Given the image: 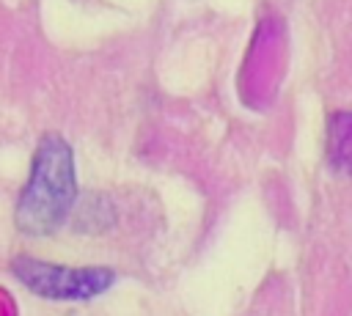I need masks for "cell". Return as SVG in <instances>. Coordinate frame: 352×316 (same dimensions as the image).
<instances>
[{
	"mask_svg": "<svg viewBox=\"0 0 352 316\" xmlns=\"http://www.w3.org/2000/svg\"><path fill=\"white\" fill-rule=\"evenodd\" d=\"M74 201L77 176L72 146L60 135H44L16 203V228L25 236H50L63 225Z\"/></svg>",
	"mask_w": 352,
	"mask_h": 316,
	"instance_id": "obj_1",
	"label": "cell"
},
{
	"mask_svg": "<svg viewBox=\"0 0 352 316\" xmlns=\"http://www.w3.org/2000/svg\"><path fill=\"white\" fill-rule=\"evenodd\" d=\"M327 159L338 173L352 176V110L336 113L327 124Z\"/></svg>",
	"mask_w": 352,
	"mask_h": 316,
	"instance_id": "obj_3",
	"label": "cell"
},
{
	"mask_svg": "<svg viewBox=\"0 0 352 316\" xmlns=\"http://www.w3.org/2000/svg\"><path fill=\"white\" fill-rule=\"evenodd\" d=\"M11 272L22 280L25 289L44 300L58 302H82L107 291L116 280V272L107 267H60L33 256H16Z\"/></svg>",
	"mask_w": 352,
	"mask_h": 316,
	"instance_id": "obj_2",
	"label": "cell"
}]
</instances>
